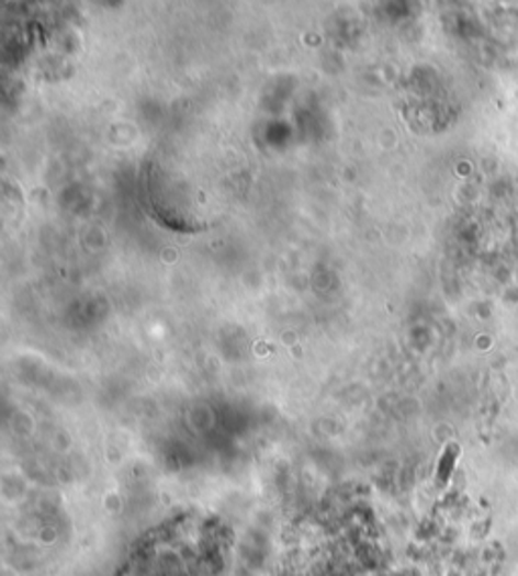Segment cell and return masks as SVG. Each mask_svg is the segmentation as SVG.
I'll list each match as a JSON object with an SVG mask.
<instances>
[{
    "label": "cell",
    "mask_w": 518,
    "mask_h": 576,
    "mask_svg": "<svg viewBox=\"0 0 518 576\" xmlns=\"http://www.w3.org/2000/svg\"><path fill=\"white\" fill-rule=\"evenodd\" d=\"M455 458H458V448H448V451L443 453L440 463V472H438V475H440V484H446V482H448V477L452 474Z\"/></svg>",
    "instance_id": "obj_1"
}]
</instances>
